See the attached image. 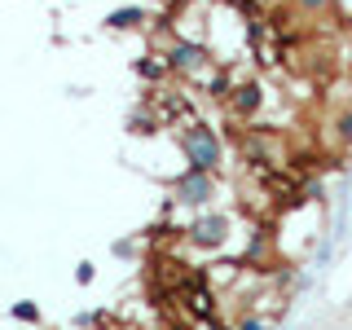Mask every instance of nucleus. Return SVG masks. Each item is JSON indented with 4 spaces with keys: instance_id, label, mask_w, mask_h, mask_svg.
I'll list each match as a JSON object with an SVG mask.
<instances>
[{
    "instance_id": "18",
    "label": "nucleus",
    "mask_w": 352,
    "mask_h": 330,
    "mask_svg": "<svg viewBox=\"0 0 352 330\" xmlns=\"http://www.w3.org/2000/svg\"><path fill=\"white\" fill-rule=\"evenodd\" d=\"M146 5H163V0H146Z\"/></svg>"
},
{
    "instance_id": "10",
    "label": "nucleus",
    "mask_w": 352,
    "mask_h": 330,
    "mask_svg": "<svg viewBox=\"0 0 352 330\" xmlns=\"http://www.w3.org/2000/svg\"><path fill=\"white\" fill-rule=\"evenodd\" d=\"M128 128L137 132V137H146V132H154V128H159V115H146V110H137V115L128 119Z\"/></svg>"
},
{
    "instance_id": "6",
    "label": "nucleus",
    "mask_w": 352,
    "mask_h": 330,
    "mask_svg": "<svg viewBox=\"0 0 352 330\" xmlns=\"http://www.w3.org/2000/svg\"><path fill=\"white\" fill-rule=\"evenodd\" d=\"M141 22H146V5H119L102 18V27L106 31H137Z\"/></svg>"
},
{
    "instance_id": "1",
    "label": "nucleus",
    "mask_w": 352,
    "mask_h": 330,
    "mask_svg": "<svg viewBox=\"0 0 352 330\" xmlns=\"http://www.w3.org/2000/svg\"><path fill=\"white\" fill-rule=\"evenodd\" d=\"M176 146H181L185 168H198V172H220V168H225V141H220V132L212 124H203V119L181 124Z\"/></svg>"
},
{
    "instance_id": "9",
    "label": "nucleus",
    "mask_w": 352,
    "mask_h": 330,
    "mask_svg": "<svg viewBox=\"0 0 352 330\" xmlns=\"http://www.w3.org/2000/svg\"><path fill=\"white\" fill-rule=\"evenodd\" d=\"M9 317H18V322L31 326V322H40V304H36V300H18L14 308H9Z\"/></svg>"
},
{
    "instance_id": "12",
    "label": "nucleus",
    "mask_w": 352,
    "mask_h": 330,
    "mask_svg": "<svg viewBox=\"0 0 352 330\" xmlns=\"http://www.w3.org/2000/svg\"><path fill=\"white\" fill-rule=\"evenodd\" d=\"M93 278H97L93 260H80V264H75V282H80V286H88V282H93Z\"/></svg>"
},
{
    "instance_id": "17",
    "label": "nucleus",
    "mask_w": 352,
    "mask_h": 330,
    "mask_svg": "<svg viewBox=\"0 0 352 330\" xmlns=\"http://www.w3.org/2000/svg\"><path fill=\"white\" fill-rule=\"evenodd\" d=\"M203 330H234V326H225V322H216V317H207V326Z\"/></svg>"
},
{
    "instance_id": "11",
    "label": "nucleus",
    "mask_w": 352,
    "mask_h": 330,
    "mask_svg": "<svg viewBox=\"0 0 352 330\" xmlns=\"http://www.w3.org/2000/svg\"><path fill=\"white\" fill-rule=\"evenodd\" d=\"M300 14H326V9H335V0H291Z\"/></svg>"
},
{
    "instance_id": "5",
    "label": "nucleus",
    "mask_w": 352,
    "mask_h": 330,
    "mask_svg": "<svg viewBox=\"0 0 352 330\" xmlns=\"http://www.w3.org/2000/svg\"><path fill=\"white\" fill-rule=\"evenodd\" d=\"M264 84L260 80H238L234 84V93H229V106H234V115L238 119H256L260 110H264Z\"/></svg>"
},
{
    "instance_id": "14",
    "label": "nucleus",
    "mask_w": 352,
    "mask_h": 330,
    "mask_svg": "<svg viewBox=\"0 0 352 330\" xmlns=\"http://www.w3.org/2000/svg\"><path fill=\"white\" fill-rule=\"evenodd\" d=\"M110 251H115V256H124V260H128V256H137V242H115V247H110Z\"/></svg>"
},
{
    "instance_id": "4",
    "label": "nucleus",
    "mask_w": 352,
    "mask_h": 330,
    "mask_svg": "<svg viewBox=\"0 0 352 330\" xmlns=\"http://www.w3.org/2000/svg\"><path fill=\"white\" fill-rule=\"evenodd\" d=\"M229 229H234V220H229L225 212L203 207V212L185 225V242H194V247H203V251H220L229 242Z\"/></svg>"
},
{
    "instance_id": "15",
    "label": "nucleus",
    "mask_w": 352,
    "mask_h": 330,
    "mask_svg": "<svg viewBox=\"0 0 352 330\" xmlns=\"http://www.w3.org/2000/svg\"><path fill=\"white\" fill-rule=\"evenodd\" d=\"M234 330H269V326H264V322H260V317H242V322H238Z\"/></svg>"
},
{
    "instance_id": "13",
    "label": "nucleus",
    "mask_w": 352,
    "mask_h": 330,
    "mask_svg": "<svg viewBox=\"0 0 352 330\" xmlns=\"http://www.w3.org/2000/svg\"><path fill=\"white\" fill-rule=\"evenodd\" d=\"M194 308H198L203 317H212V295H207V291H198V295H194Z\"/></svg>"
},
{
    "instance_id": "8",
    "label": "nucleus",
    "mask_w": 352,
    "mask_h": 330,
    "mask_svg": "<svg viewBox=\"0 0 352 330\" xmlns=\"http://www.w3.org/2000/svg\"><path fill=\"white\" fill-rule=\"evenodd\" d=\"M132 71H137L141 75V80H163V75H172L168 71V62H163V53H159V58H137V62H132Z\"/></svg>"
},
{
    "instance_id": "3",
    "label": "nucleus",
    "mask_w": 352,
    "mask_h": 330,
    "mask_svg": "<svg viewBox=\"0 0 352 330\" xmlns=\"http://www.w3.org/2000/svg\"><path fill=\"white\" fill-rule=\"evenodd\" d=\"M216 194H220V185H216V172L185 168V172L172 181V203H181V207H194V212L212 207V203H216Z\"/></svg>"
},
{
    "instance_id": "7",
    "label": "nucleus",
    "mask_w": 352,
    "mask_h": 330,
    "mask_svg": "<svg viewBox=\"0 0 352 330\" xmlns=\"http://www.w3.org/2000/svg\"><path fill=\"white\" fill-rule=\"evenodd\" d=\"M234 75L229 71H212L207 75V97H212V102H229V93H234Z\"/></svg>"
},
{
    "instance_id": "2",
    "label": "nucleus",
    "mask_w": 352,
    "mask_h": 330,
    "mask_svg": "<svg viewBox=\"0 0 352 330\" xmlns=\"http://www.w3.org/2000/svg\"><path fill=\"white\" fill-rule=\"evenodd\" d=\"M163 62H168V71L172 75H181V80H207V75L216 71V53L207 49L203 40H185V36H176L168 49H163Z\"/></svg>"
},
{
    "instance_id": "16",
    "label": "nucleus",
    "mask_w": 352,
    "mask_h": 330,
    "mask_svg": "<svg viewBox=\"0 0 352 330\" xmlns=\"http://www.w3.org/2000/svg\"><path fill=\"white\" fill-rule=\"evenodd\" d=\"M339 132H344V137H352V115H344V119H339Z\"/></svg>"
}]
</instances>
